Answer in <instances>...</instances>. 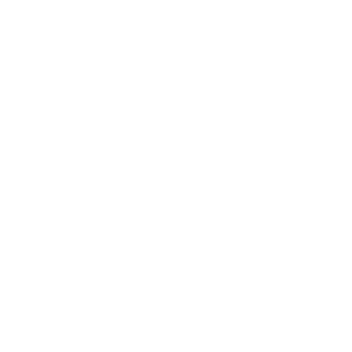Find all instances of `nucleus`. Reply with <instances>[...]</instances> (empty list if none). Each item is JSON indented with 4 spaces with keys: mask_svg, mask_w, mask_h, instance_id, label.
Masks as SVG:
<instances>
[]
</instances>
